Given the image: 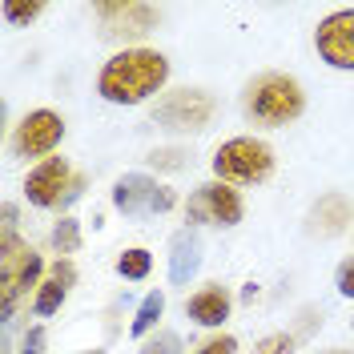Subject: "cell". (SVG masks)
<instances>
[{
	"mask_svg": "<svg viewBox=\"0 0 354 354\" xmlns=\"http://www.w3.org/2000/svg\"><path fill=\"white\" fill-rule=\"evenodd\" d=\"M169 85V61L157 48H121L97 73V93L109 105H145L149 97L165 93Z\"/></svg>",
	"mask_w": 354,
	"mask_h": 354,
	"instance_id": "obj_1",
	"label": "cell"
},
{
	"mask_svg": "<svg viewBox=\"0 0 354 354\" xmlns=\"http://www.w3.org/2000/svg\"><path fill=\"white\" fill-rule=\"evenodd\" d=\"M242 109L254 125L266 129H286L306 113V88L290 73H262L242 93Z\"/></svg>",
	"mask_w": 354,
	"mask_h": 354,
	"instance_id": "obj_2",
	"label": "cell"
},
{
	"mask_svg": "<svg viewBox=\"0 0 354 354\" xmlns=\"http://www.w3.org/2000/svg\"><path fill=\"white\" fill-rule=\"evenodd\" d=\"M209 165L225 185H258L274 174V149L258 137H230L218 145Z\"/></svg>",
	"mask_w": 354,
	"mask_h": 354,
	"instance_id": "obj_3",
	"label": "cell"
},
{
	"mask_svg": "<svg viewBox=\"0 0 354 354\" xmlns=\"http://www.w3.org/2000/svg\"><path fill=\"white\" fill-rule=\"evenodd\" d=\"M44 282V262L17 234H0V310L12 314L17 298Z\"/></svg>",
	"mask_w": 354,
	"mask_h": 354,
	"instance_id": "obj_4",
	"label": "cell"
},
{
	"mask_svg": "<svg viewBox=\"0 0 354 354\" xmlns=\"http://www.w3.org/2000/svg\"><path fill=\"white\" fill-rule=\"evenodd\" d=\"M214 97L205 88H169L153 105V121L169 133H201L214 121Z\"/></svg>",
	"mask_w": 354,
	"mask_h": 354,
	"instance_id": "obj_5",
	"label": "cell"
},
{
	"mask_svg": "<svg viewBox=\"0 0 354 354\" xmlns=\"http://www.w3.org/2000/svg\"><path fill=\"white\" fill-rule=\"evenodd\" d=\"M245 214V201L225 181H205L185 201V218L194 225H238Z\"/></svg>",
	"mask_w": 354,
	"mask_h": 354,
	"instance_id": "obj_6",
	"label": "cell"
},
{
	"mask_svg": "<svg viewBox=\"0 0 354 354\" xmlns=\"http://www.w3.org/2000/svg\"><path fill=\"white\" fill-rule=\"evenodd\" d=\"M113 205L125 218H145V214H165L177 205V194L169 185L153 181L149 174H125L113 185Z\"/></svg>",
	"mask_w": 354,
	"mask_h": 354,
	"instance_id": "obj_7",
	"label": "cell"
},
{
	"mask_svg": "<svg viewBox=\"0 0 354 354\" xmlns=\"http://www.w3.org/2000/svg\"><path fill=\"white\" fill-rule=\"evenodd\" d=\"M97 21H101V32L113 41H137L161 24V8L145 0H109V4H97Z\"/></svg>",
	"mask_w": 354,
	"mask_h": 354,
	"instance_id": "obj_8",
	"label": "cell"
},
{
	"mask_svg": "<svg viewBox=\"0 0 354 354\" xmlns=\"http://www.w3.org/2000/svg\"><path fill=\"white\" fill-rule=\"evenodd\" d=\"M314 48L330 68L354 73V8H338L330 17H322L314 28Z\"/></svg>",
	"mask_w": 354,
	"mask_h": 354,
	"instance_id": "obj_9",
	"label": "cell"
},
{
	"mask_svg": "<svg viewBox=\"0 0 354 354\" xmlns=\"http://www.w3.org/2000/svg\"><path fill=\"white\" fill-rule=\"evenodd\" d=\"M73 169H68L65 157H44L37 161L28 177H24V198L32 201L37 209H57V205H65L68 194H73Z\"/></svg>",
	"mask_w": 354,
	"mask_h": 354,
	"instance_id": "obj_10",
	"label": "cell"
},
{
	"mask_svg": "<svg viewBox=\"0 0 354 354\" xmlns=\"http://www.w3.org/2000/svg\"><path fill=\"white\" fill-rule=\"evenodd\" d=\"M65 137V117L53 109H32L21 117V125L12 133V149L17 157H53V149Z\"/></svg>",
	"mask_w": 354,
	"mask_h": 354,
	"instance_id": "obj_11",
	"label": "cell"
},
{
	"mask_svg": "<svg viewBox=\"0 0 354 354\" xmlns=\"http://www.w3.org/2000/svg\"><path fill=\"white\" fill-rule=\"evenodd\" d=\"M77 286V266L68 262V258H57V262L48 266V274H44V282L37 286V298H32V310L48 318V314H57V310L65 306L68 290Z\"/></svg>",
	"mask_w": 354,
	"mask_h": 354,
	"instance_id": "obj_12",
	"label": "cell"
},
{
	"mask_svg": "<svg viewBox=\"0 0 354 354\" xmlns=\"http://www.w3.org/2000/svg\"><path fill=\"white\" fill-rule=\"evenodd\" d=\"M354 218V205L346 194H322V198L314 201V209H310V234H318V238H338Z\"/></svg>",
	"mask_w": 354,
	"mask_h": 354,
	"instance_id": "obj_13",
	"label": "cell"
},
{
	"mask_svg": "<svg viewBox=\"0 0 354 354\" xmlns=\"http://www.w3.org/2000/svg\"><path fill=\"white\" fill-rule=\"evenodd\" d=\"M230 306H234V298H230V290L218 286V282H209V286H201L198 294L185 298V314H189L198 326H221V322L230 318Z\"/></svg>",
	"mask_w": 354,
	"mask_h": 354,
	"instance_id": "obj_14",
	"label": "cell"
},
{
	"mask_svg": "<svg viewBox=\"0 0 354 354\" xmlns=\"http://www.w3.org/2000/svg\"><path fill=\"white\" fill-rule=\"evenodd\" d=\"M198 266H201V242L194 234H177L174 258H169V278L174 282H189V274H198Z\"/></svg>",
	"mask_w": 354,
	"mask_h": 354,
	"instance_id": "obj_15",
	"label": "cell"
},
{
	"mask_svg": "<svg viewBox=\"0 0 354 354\" xmlns=\"http://www.w3.org/2000/svg\"><path fill=\"white\" fill-rule=\"evenodd\" d=\"M161 314H165V294H161V290H149V294H145V302L137 306V318H133V326H129L133 338H145V334L157 326V318H161Z\"/></svg>",
	"mask_w": 354,
	"mask_h": 354,
	"instance_id": "obj_16",
	"label": "cell"
},
{
	"mask_svg": "<svg viewBox=\"0 0 354 354\" xmlns=\"http://www.w3.org/2000/svg\"><path fill=\"white\" fill-rule=\"evenodd\" d=\"M149 270H153V254H149L145 245H133V250H125V254L117 258V274H121V278H129V282L149 278Z\"/></svg>",
	"mask_w": 354,
	"mask_h": 354,
	"instance_id": "obj_17",
	"label": "cell"
},
{
	"mask_svg": "<svg viewBox=\"0 0 354 354\" xmlns=\"http://www.w3.org/2000/svg\"><path fill=\"white\" fill-rule=\"evenodd\" d=\"M0 12H4V21H8V24L24 28V24H32L44 12V0H4V4H0Z\"/></svg>",
	"mask_w": 354,
	"mask_h": 354,
	"instance_id": "obj_18",
	"label": "cell"
},
{
	"mask_svg": "<svg viewBox=\"0 0 354 354\" xmlns=\"http://www.w3.org/2000/svg\"><path fill=\"white\" fill-rule=\"evenodd\" d=\"M53 250L57 254H77L81 250V221H73V218H61L57 225H53Z\"/></svg>",
	"mask_w": 354,
	"mask_h": 354,
	"instance_id": "obj_19",
	"label": "cell"
},
{
	"mask_svg": "<svg viewBox=\"0 0 354 354\" xmlns=\"http://www.w3.org/2000/svg\"><path fill=\"white\" fill-rule=\"evenodd\" d=\"M185 157H189L185 149L165 145V149H153V153H149V165H153V169H161V174H177V169H185V165H189Z\"/></svg>",
	"mask_w": 354,
	"mask_h": 354,
	"instance_id": "obj_20",
	"label": "cell"
},
{
	"mask_svg": "<svg viewBox=\"0 0 354 354\" xmlns=\"http://www.w3.org/2000/svg\"><path fill=\"white\" fill-rule=\"evenodd\" d=\"M141 354H181V338L174 330H161L141 342Z\"/></svg>",
	"mask_w": 354,
	"mask_h": 354,
	"instance_id": "obj_21",
	"label": "cell"
},
{
	"mask_svg": "<svg viewBox=\"0 0 354 354\" xmlns=\"http://www.w3.org/2000/svg\"><path fill=\"white\" fill-rule=\"evenodd\" d=\"M254 354H294V334H266L258 338Z\"/></svg>",
	"mask_w": 354,
	"mask_h": 354,
	"instance_id": "obj_22",
	"label": "cell"
},
{
	"mask_svg": "<svg viewBox=\"0 0 354 354\" xmlns=\"http://www.w3.org/2000/svg\"><path fill=\"white\" fill-rule=\"evenodd\" d=\"M189 354H238V338L234 334H214V338H205L198 351Z\"/></svg>",
	"mask_w": 354,
	"mask_h": 354,
	"instance_id": "obj_23",
	"label": "cell"
},
{
	"mask_svg": "<svg viewBox=\"0 0 354 354\" xmlns=\"http://www.w3.org/2000/svg\"><path fill=\"white\" fill-rule=\"evenodd\" d=\"M334 286H338V294H342V298H354V254H351V258H342Z\"/></svg>",
	"mask_w": 354,
	"mask_h": 354,
	"instance_id": "obj_24",
	"label": "cell"
},
{
	"mask_svg": "<svg viewBox=\"0 0 354 354\" xmlns=\"http://www.w3.org/2000/svg\"><path fill=\"white\" fill-rule=\"evenodd\" d=\"M21 346H24V354H44V330L41 326H32V330L24 334Z\"/></svg>",
	"mask_w": 354,
	"mask_h": 354,
	"instance_id": "obj_25",
	"label": "cell"
},
{
	"mask_svg": "<svg viewBox=\"0 0 354 354\" xmlns=\"http://www.w3.org/2000/svg\"><path fill=\"white\" fill-rule=\"evenodd\" d=\"M4 234H17V205L4 201Z\"/></svg>",
	"mask_w": 354,
	"mask_h": 354,
	"instance_id": "obj_26",
	"label": "cell"
},
{
	"mask_svg": "<svg viewBox=\"0 0 354 354\" xmlns=\"http://www.w3.org/2000/svg\"><path fill=\"white\" fill-rule=\"evenodd\" d=\"M334 354H354V351H334Z\"/></svg>",
	"mask_w": 354,
	"mask_h": 354,
	"instance_id": "obj_27",
	"label": "cell"
},
{
	"mask_svg": "<svg viewBox=\"0 0 354 354\" xmlns=\"http://www.w3.org/2000/svg\"><path fill=\"white\" fill-rule=\"evenodd\" d=\"M88 354H105V351H88Z\"/></svg>",
	"mask_w": 354,
	"mask_h": 354,
	"instance_id": "obj_28",
	"label": "cell"
}]
</instances>
